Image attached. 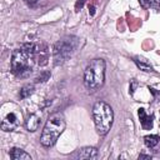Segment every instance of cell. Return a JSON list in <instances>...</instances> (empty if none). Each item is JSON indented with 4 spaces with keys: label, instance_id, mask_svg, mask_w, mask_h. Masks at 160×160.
Returning a JSON list of instances; mask_svg holds the SVG:
<instances>
[{
    "label": "cell",
    "instance_id": "8992f818",
    "mask_svg": "<svg viewBox=\"0 0 160 160\" xmlns=\"http://www.w3.org/2000/svg\"><path fill=\"white\" fill-rule=\"evenodd\" d=\"M18 124H19V116L14 111H10L4 116L1 121V129L4 131H11L18 126Z\"/></svg>",
    "mask_w": 160,
    "mask_h": 160
},
{
    "label": "cell",
    "instance_id": "ac0fdd59",
    "mask_svg": "<svg viewBox=\"0 0 160 160\" xmlns=\"http://www.w3.org/2000/svg\"><path fill=\"white\" fill-rule=\"evenodd\" d=\"M29 6H34L36 2H38V0H24Z\"/></svg>",
    "mask_w": 160,
    "mask_h": 160
},
{
    "label": "cell",
    "instance_id": "52a82bcc",
    "mask_svg": "<svg viewBox=\"0 0 160 160\" xmlns=\"http://www.w3.org/2000/svg\"><path fill=\"white\" fill-rule=\"evenodd\" d=\"M75 158H78V159H96L98 158V149L92 148V146L82 148L75 154Z\"/></svg>",
    "mask_w": 160,
    "mask_h": 160
},
{
    "label": "cell",
    "instance_id": "44dd1931",
    "mask_svg": "<svg viewBox=\"0 0 160 160\" xmlns=\"http://www.w3.org/2000/svg\"><path fill=\"white\" fill-rule=\"evenodd\" d=\"M154 2H155L158 6H160V0H154Z\"/></svg>",
    "mask_w": 160,
    "mask_h": 160
},
{
    "label": "cell",
    "instance_id": "5b68a950",
    "mask_svg": "<svg viewBox=\"0 0 160 160\" xmlns=\"http://www.w3.org/2000/svg\"><path fill=\"white\" fill-rule=\"evenodd\" d=\"M78 39L74 36H66L59 40L54 45V62L55 65H60L65 62L75 51L78 46Z\"/></svg>",
    "mask_w": 160,
    "mask_h": 160
},
{
    "label": "cell",
    "instance_id": "6da1fadb",
    "mask_svg": "<svg viewBox=\"0 0 160 160\" xmlns=\"http://www.w3.org/2000/svg\"><path fill=\"white\" fill-rule=\"evenodd\" d=\"M39 45L34 42L22 44L15 49L11 55V72L18 78H28L32 72L36 62V51Z\"/></svg>",
    "mask_w": 160,
    "mask_h": 160
},
{
    "label": "cell",
    "instance_id": "7c38bea8",
    "mask_svg": "<svg viewBox=\"0 0 160 160\" xmlns=\"http://www.w3.org/2000/svg\"><path fill=\"white\" fill-rule=\"evenodd\" d=\"M32 92H34V85H32V84H26V85H24V86L20 89L19 96H20V99H26V98H29Z\"/></svg>",
    "mask_w": 160,
    "mask_h": 160
},
{
    "label": "cell",
    "instance_id": "9a60e30c",
    "mask_svg": "<svg viewBox=\"0 0 160 160\" xmlns=\"http://www.w3.org/2000/svg\"><path fill=\"white\" fill-rule=\"evenodd\" d=\"M149 90H150V92L154 95V98H155V100H160V90H156V89H154V88H148Z\"/></svg>",
    "mask_w": 160,
    "mask_h": 160
},
{
    "label": "cell",
    "instance_id": "30bf717a",
    "mask_svg": "<svg viewBox=\"0 0 160 160\" xmlns=\"http://www.w3.org/2000/svg\"><path fill=\"white\" fill-rule=\"evenodd\" d=\"M134 62L136 64V66L142 70V71H154V68L151 66V64L149 62V60H146L142 56H135L134 58Z\"/></svg>",
    "mask_w": 160,
    "mask_h": 160
},
{
    "label": "cell",
    "instance_id": "5bb4252c",
    "mask_svg": "<svg viewBox=\"0 0 160 160\" xmlns=\"http://www.w3.org/2000/svg\"><path fill=\"white\" fill-rule=\"evenodd\" d=\"M49 78H50V72H49V71H44V72H41V74L35 79V81H36V82H45Z\"/></svg>",
    "mask_w": 160,
    "mask_h": 160
},
{
    "label": "cell",
    "instance_id": "9c48e42d",
    "mask_svg": "<svg viewBox=\"0 0 160 160\" xmlns=\"http://www.w3.org/2000/svg\"><path fill=\"white\" fill-rule=\"evenodd\" d=\"M9 154H10V158L12 160H31L30 154H28L26 151H24L22 149H19V148L10 149Z\"/></svg>",
    "mask_w": 160,
    "mask_h": 160
},
{
    "label": "cell",
    "instance_id": "d6986e66",
    "mask_svg": "<svg viewBox=\"0 0 160 160\" xmlns=\"http://www.w3.org/2000/svg\"><path fill=\"white\" fill-rule=\"evenodd\" d=\"M136 85H138V84H136L135 81H132V85H131V88H130V94H131V95L134 94V89H135V86H136Z\"/></svg>",
    "mask_w": 160,
    "mask_h": 160
},
{
    "label": "cell",
    "instance_id": "e0dca14e",
    "mask_svg": "<svg viewBox=\"0 0 160 160\" xmlns=\"http://www.w3.org/2000/svg\"><path fill=\"white\" fill-rule=\"evenodd\" d=\"M139 2H140V5H141L144 9L150 8V0H139Z\"/></svg>",
    "mask_w": 160,
    "mask_h": 160
},
{
    "label": "cell",
    "instance_id": "4fadbf2b",
    "mask_svg": "<svg viewBox=\"0 0 160 160\" xmlns=\"http://www.w3.org/2000/svg\"><path fill=\"white\" fill-rule=\"evenodd\" d=\"M144 141L148 148H155L160 141V136L159 135H146L144 138Z\"/></svg>",
    "mask_w": 160,
    "mask_h": 160
},
{
    "label": "cell",
    "instance_id": "2e32d148",
    "mask_svg": "<svg viewBox=\"0 0 160 160\" xmlns=\"http://www.w3.org/2000/svg\"><path fill=\"white\" fill-rule=\"evenodd\" d=\"M85 1H86V0H76V4H75V10H76V11H79V10H80V9L84 6Z\"/></svg>",
    "mask_w": 160,
    "mask_h": 160
},
{
    "label": "cell",
    "instance_id": "8fae6325",
    "mask_svg": "<svg viewBox=\"0 0 160 160\" xmlns=\"http://www.w3.org/2000/svg\"><path fill=\"white\" fill-rule=\"evenodd\" d=\"M39 124H40V119H39L38 115H35V114L29 115V118H28V120H26V128H28L29 131H35V130H38Z\"/></svg>",
    "mask_w": 160,
    "mask_h": 160
},
{
    "label": "cell",
    "instance_id": "3957f363",
    "mask_svg": "<svg viewBox=\"0 0 160 160\" xmlns=\"http://www.w3.org/2000/svg\"><path fill=\"white\" fill-rule=\"evenodd\" d=\"M92 116H94L96 131L101 136L106 135L109 130L111 129V125L114 121V112H112L111 106L104 101L95 102L92 108Z\"/></svg>",
    "mask_w": 160,
    "mask_h": 160
},
{
    "label": "cell",
    "instance_id": "ba28073f",
    "mask_svg": "<svg viewBox=\"0 0 160 160\" xmlns=\"http://www.w3.org/2000/svg\"><path fill=\"white\" fill-rule=\"evenodd\" d=\"M138 114H139V119H140V124H141V128L144 130H150L152 128V115H148L145 112V109L140 108L138 110Z\"/></svg>",
    "mask_w": 160,
    "mask_h": 160
},
{
    "label": "cell",
    "instance_id": "7a4b0ae2",
    "mask_svg": "<svg viewBox=\"0 0 160 160\" xmlns=\"http://www.w3.org/2000/svg\"><path fill=\"white\" fill-rule=\"evenodd\" d=\"M64 129H65V119L62 114L60 112L51 114L46 120V124L44 126V130L40 138L41 145L45 148L52 146L56 142L60 134L64 131Z\"/></svg>",
    "mask_w": 160,
    "mask_h": 160
},
{
    "label": "cell",
    "instance_id": "ffe728a7",
    "mask_svg": "<svg viewBox=\"0 0 160 160\" xmlns=\"http://www.w3.org/2000/svg\"><path fill=\"white\" fill-rule=\"evenodd\" d=\"M139 159H151V156H150V155H144V154H141V155H139Z\"/></svg>",
    "mask_w": 160,
    "mask_h": 160
},
{
    "label": "cell",
    "instance_id": "277c9868",
    "mask_svg": "<svg viewBox=\"0 0 160 160\" xmlns=\"http://www.w3.org/2000/svg\"><path fill=\"white\" fill-rule=\"evenodd\" d=\"M105 80V61L94 59L86 66L84 72V84L89 90H96L104 85Z\"/></svg>",
    "mask_w": 160,
    "mask_h": 160
}]
</instances>
